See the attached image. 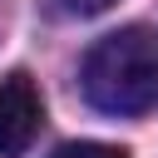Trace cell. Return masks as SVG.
Returning <instances> with one entry per match:
<instances>
[{"label": "cell", "instance_id": "1", "mask_svg": "<svg viewBox=\"0 0 158 158\" xmlns=\"http://www.w3.org/2000/svg\"><path fill=\"white\" fill-rule=\"evenodd\" d=\"M84 99L99 114H143L158 104V35L143 25L114 30L104 35L89 54H84Z\"/></svg>", "mask_w": 158, "mask_h": 158}, {"label": "cell", "instance_id": "2", "mask_svg": "<svg viewBox=\"0 0 158 158\" xmlns=\"http://www.w3.org/2000/svg\"><path fill=\"white\" fill-rule=\"evenodd\" d=\"M44 123V99L30 74L0 79V158H20Z\"/></svg>", "mask_w": 158, "mask_h": 158}, {"label": "cell", "instance_id": "3", "mask_svg": "<svg viewBox=\"0 0 158 158\" xmlns=\"http://www.w3.org/2000/svg\"><path fill=\"white\" fill-rule=\"evenodd\" d=\"M49 158H128V153L114 143H59Z\"/></svg>", "mask_w": 158, "mask_h": 158}, {"label": "cell", "instance_id": "4", "mask_svg": "<svg viewBox=\"0 0 158 158\" xmlns=\"http://www.w3.org/2000/svg\"><path fill=\"white\" fill-rule=\"evenodd\" d=\"M69 10H79V15H99V10H109L114 0H64Z\"/></svg>", "mask_w": 158, "mask_h": 158}]
</instances>
